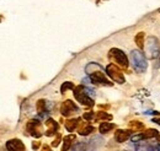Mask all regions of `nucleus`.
<instances>
[{
    "label": "nucleus",
    "mask_w": 160,
    "mask_h": 151,
    "mask_svg": "<svg viewBox=\"0 0 160 151\" xmlns=\"http://www.w3.org/2000/svg\"><path fill=\"white\" fill-rule=\"evenodd\" d=\"M131 63L137 73H144L147 70V57L140 52V49H134L131 52Z\"/></svg>",
    "instance_id": "obj_1"
},
{
    "label": "nucleus",
    "mask_w": 160,
    "mask_h": 151,
    "mask_svg": "<svg viewBox=\"0 0 160 151\" xmlns=\"http://www.w3.org/2000/svg\"><path fill=\"white\" fill-rule=\"evenodd\" d=\"M108 58H110V60H111L113 64H116L117 66H120L122 69H127L128 65H129V61H128L127 56L124 54L123 51H121L118 48H112V49H110V52H108Z\"/></svg>",
    "instance_id": "obj_2"
},
{
    "label": "nucleus",
    "mask_w": 160,
    "mask_h": 151,
    "mask_svg": "<svg viewBox=\"0 0 160 151\" xmlns=\"http://www.w3.org/2000/svg\"><path fill=\"white\" fill-rule=\"evenodd\" d=\"M73 94H74V97L77 98V101L80 102L82 106H86V107H91L94 106V100L90 95L86 92V87L84 85H78L75 86V89L73 90Z\"/></svg>",
    "instance_id": "obj_3"
},
{
    "label": "nucleus",
    "mask_w": 160,
    "mask_h": 151,
    "mask_svg": "<svg viewBox=\"0 0 160 151\" xmlns=\"http://www.w3.org/2000/svg\"><path fill=\"white\" fill-rule=\"evenodd\" d=\"M145 53H147V57L149 59H154L158 56H160V48H159V41L157 37H148L147 42H145Z\"/></svg>",
    "instance_id": "obj_4"
},
{
    "label": "nucleus",
    "mask_w": 160,
    "mask_h": 151,
    "mask_svg": "<svg viewBox=\"0 0 160 151\" xmlns=\"http://www.w3.org/2000/svg\"><path fill=\"white\" fill-rule=\"evenodd\" d=\"M105 71H106V74L110 76L115 82H117V84H124L126 80H124V76L122 74V70L120 69V66H117L116 64H113V63L107 64Z\"/></svg>",
    "instance_id": "obj_5"
},
{
    "label": "nucleus",
    "mask_w": 160,
    "mask_h": 151,
    "mask_svg": "<svg viewBox=\"0 0 160 151\" xmlns=\"http://www.w3.org/2000/svg\"><path fill=\"white\" fill-rule=\"evenodd\" d=\"M26 130L27 133L30 134V135H32L33 138H36V139H38L41 138L42 135H43V128H42V123H41L40 120H35V119H32V120H28L27 122V124H26Z\"/></svg>",
    "instance_id": "obj_6"
},
{
    "label": "nucleus",
    "mask_w": 160,
    "mask_h": 151,
    "mask_svg": "<svg viewBox=\"0 0 160 151\" xmlns=\"http://www.w3.org/2000/svg\"><path fill=\"white\" fill-rule=\"evenodd\" d=\"M78 111H79L78 106L70 100H65L60 106V113L63 117H70L74 113H77Z\"/></svg>",
    "instance_id": "obj_7"
},
{
    "label": "nucleus",
    "mask_w": 160,
    "mask_h": 151,
    "mask_svg": "<svg viewBox=\"0 0 160 151\" xmlns=\"http://www.w3.org/2000/svg\"><path fill=\"white\" fill-rule=\"evenodd\" d=\"M89 77L94 84H98V85H105V86H111L112 85V82H110V80L106 77L105 73L102 70H99V71H95V73L90 74Z\"/></svg>",
    "instance_id": "obj_8"
},
{
    "label": "nucleus",
    "mask_w": 160,
    "mask_h": 151,
    "mask_svg": "<svg viewBox=\"0 0 160 151\" xmlns=\"http://www.w3.org/2000/svg\"><path fill=\"white\" fill-rule=\"evenodd\" d=\"M5 148L8 151H26V148L20 139H10L6 141Z\"/></svg>",
    "instance_id": "obj_9"
},
{
    "label": "nucleus",
    "mask_w": 160,
    "mask_h": 151,
    "mask_svg": "<svg viewBox=\"0 0 160 151\" xmlns=\"http://www.w3.org/2000/svg\"><path fill=\"white\" fill-rule=\"evenodd\" d=\"M129 138H132V130L131 129H118L115 133V140L117 143H124Z\"/></svg>",
    "instance_id": "obj_10"
},
{
    "label": "nucleus",
    "mask_w": 160,
    "mask_h": 151,
    "mask_svg": "<svg viewBox=\"0 0 160 151\" xmlns=\"http://www.w3.org/2000/svg\"><path fill=\"white\" fill-rule=\"evenodd\" d=\"M57 132H58V123L52 118L47 119L46 120V135L53 136V135H56Z\"/></svg>",
    "instance_id": "obj_11"
},
{
    "label": "nucleus",
    "mask_w": 160,
    "mask_h": 151,
    "mask_svg": "<svg viewBox=\"0 0 160 151\" xmlns=\"http://www.w3.org/2000/svg\"><path fill=\"white\" fill-rule=\"evenodd\" d=\"M77 140V136L74 134H69L63 139V146H62V151H68L72 149L74 141Z\"/></svg>",
    "instance_id": "obj_12"
},
{
    "label": "nucleus",
    "mask_w": 160,
    "mask_h": 151,
    "mask_svg": "<svg viewBox=\"0 0 160 151\" xmlns=\"http://www.w3.org/2000/svg\"><path fill=\"white\" fill-rule=\"evenodd\" d=\"M80 124H81L79 127L80 135H82V136L85 135V136H86V135H90L92 132H95V128H94L92 125H90V124H88V123H84V122L80 123Z\"/></svg>",
    "instance_id": "obj_13"
},
{
    "label": "nucleus",
    "mask_w": 160,
    "mask_h": 151,
    "mask_svg": "<svg viewBox=\"0 0 160 151\" xmlns=\"http://www.w3.org/2000/svg\"><path fill=\"white\" fill-rule=\"evenodd\" d=\"M80 124V118H73V119H69V120H65L64 125H65V129L68 132H74L75 128Z\"/></svg>",
    "instance_id": "obj_14"
},
{
    "label": "nucleus",
    "mask_w": 160,
    "mask_h": 151,
    "mask_svg": "<svg viewBox=\"0 0 160 151\" xmlns=\"http://www.w3.org/2000/svg\"><path fill=\"white\" fill-rule=\"evenodd\" d=\"M96 122H108L112 119V115L108 114L107 112H103V111H99L95 114V118H94Z\"/></svg>",
    "instance_id": "obj_15"
},
{
    "label": "nucleus",
    "mask_w": 160,
    "mask_h": 151,
    "mask_svg": "<svg viewBox=\"0 0 160 151\" xmlns=\"http://www.w3.org/2000/svg\"><path fill=\"white\" fill-rule=\"evenodd\" d=\"M134 42H136V44L138 46L139 49H144V47H145V33L144 32H138L134 37Z\"/></svg>",
    "instance_id": "obj_16"
},
{
    "label": "nucleus",
    "mask_w": 160,
    "mask_h": 151,
    "mask_svg": "<svg viewBox=\"0 0 160 151\" xmlns=\"http://www.w3.org/2000/svg\"><path fill=\"white\" fill-rule=\"evenodd\" d=\"M128 127H129V129L132 132H140V130L144 129V124L142 122H139V120H131Z\"/></svg>",
    "instance_id": "obj_17"
},
{
    "label": "nucleus",
    "mask_w": 160,
    "mask_h": 151,
    "mask_svg": "<svg viewBox=\"0 0 160 151\" xmlns=\"http://www.w3.org/2000/svg\"><path fill=\"white\" fill-rule=\"evenodd\" d=\"M113 128H115V124H112V123H110V122H103V123L100 124L99 130H100L101 134H107L108 132H111Z\"/></svg>",
    "instance_id": "obj_18"
},
{
    "label": "nucleus",
    "mask_w": 160,
    "mask_h": 151,
    "mask_svg": "<svg viewBox=\"0 0 160 151\" xmlns=\"http://www.w3.org/2000/svg\"><path fill=\"white\" fill-rule=\"evenodd\" d=\"M142 134H143V138L144 139H154V138H158V135H159L158 130L157 129H153V128H149V129L144 130Z\"/></svg>",
    "instance_id": "obj_19"
},
{
    "label": "nucleus",
    "mask_w": 160,
    "mask_h": 151,
    "mask_svg": "<svg viewBox=\"0 0 160 151\" xmlns=\"http://www.w3.org/2000/svg\"><path fill=\"white\" fill-rule=\"evenodd\" d=\"M99 70H102V68H101L99 64H96V63H90L85 68V71L88 73V75H90V74H92L95 71H99Z\"/></svg>",
    "instance_id": "obj_20"
},
{
    "label": "nucleus",
    "mask_w": 160,
    "mask_h": 151,
    "mask_svg": "<svg viewBox=\"0 0 160 151\" xmlns=\"http://www.w3.org/2000/svg\"><path fill=\"white\" fill-rule=\"evenodd\" d=\"M36 110H37L38 114H43V112L46 111V100L41 98L36 102Z\"/></svg>",
    "instance_id": "obj_21"
},
{
    "label": "nucleus",
    "mask_w": 160,
    "mask_h": 151,
    "mask_svg": "<svg viewBox=\"0 0 160 151\" xmlns=\"http://www.w3.org/2000/svg\"><path fill=\"white\" fill-rule=\"evenodd\" d=\"M75 89V86H74V84L73 82H70V81H67V82H64L62 86H60V91L64 94V92H67L68 90H74Z\"/></svg>",
    "instance_id": "obj_22"
},
{
    "label": "nucleus",
    "mask_w": 160,
    "mask_h": 151,
    "mask_svg": "<svg viewBox=\"0 0 160 151\" xmlns=\"http://www.w3.org/2000/svg\"><path fill=\"white\" fill-rule=\"evenodd\" d=\"M94 118H95V113L94 112H85L84 113V119L86 122H91Z\"/></svg>",
    "instance_id": "obj_23"
},
{
    "label": "nucleus",
    "mask_w": 160,
    "mask_h": 151,
    "mask_svg": "<svg viewBox=\"0 0 160 151\" xmlns=\"http://www.w3.org/2000/svg\"><path fill=\"white\" fill-rule=\"evenodd\" d=\"M73 151H85V144L84 143H78L73 148Z\"/></svg>",
    "instance_id": "obj_24"
},
{
    "label": "nucleus",
    "mask_w": 160,
    "mask_h": 151,
    "mask_svg": "<svg viewBox=\"0 0 160 151\" xmlns=\"http://www.w3.org/2000/svg\"><path fill=\"white\" fill-rule=\"evenodd\" d=\"M144 138H143V134H137V135H133L132 138H131V140H132V143H138L140 140H143Z\"/></svg>",
    "instance_id": "obj_25"
},
{
    "label": "nucleus",
    "mask_w": 160,
    "mask_h": 151,
    "mask_svg": "<svg viewBox=\"0 0 160 151\" xmlns=\"http://www.w3.org/2000/svg\"><path fill=\"white\" fill-rule=\"evenodd\" d=\"M60 140H62V136H60V134H57V138H56V139L52 141V146H53V148H57V146L59 145Z\"/></svg>",
    "instance_id": "obj_26"
},
{
    "label": "nucleus",
    "mask_w": 160,
    "mask_h": 151,
    "mask_svg": "<svg viewBox=\"0 0 160 151\" xmlns=\"http://www.w3.org/2000/svg\"><path fill=\"white\" fill-rule=\"evenodd\" d=\"M40 146H41L40 141H32V149H33V150H38Z\"/></svg>",
    "instance_id": "obj_27"
},
{
    "label": "nucleus",
    "mask_w": 160,
    "mask_h": 151,
    "mask_svg": "<svg viewBox=\"0 0 160 151\" xmlns=\"http://www.w3.org/2000/svg\"><path fill=\"white\" fill-rule=\"evenodd\" d=\"M144 114H150V115H159L160 112H158V111H147V112H144Z\"/></svg>",
    "instance_id": "obj_28"
},
{
    "label": "nucleus",
    "mask_w": 160,
    "mask_h": 151,
    "mask_svg": "<svg viewBox=\"0 0 160 151\" xmlns=\"http://www.w3.org/2000/svg\"><path fill=\"white\" fill-rule=\"evenodd\" d=\"M137 151H154V150L152 148H144V146H142V148H138Z\"/></svg>",
    "instance_id": "obj_29"
},
{
    "label": "nucleus",
    "mask_w": 160,
    "mask_h": 151,
    "mask_svg": "<svg viewBox=\"0 0 160 151\" xmlns=\"http://www.w3.org/2000/svg\"><path fill=\"white\" fill-rule=\"evenodd\" d=\"M41 151H52V149H51L48 145H43V146H42V150Z\"/></svg>",
    "instance_id": "obj_30"
},
{
    "label": "nucleus",
    "mask_w": 160,
    "mask_h": 151,
    "mask_svg": "<svg viewBox=\"0 0 160 151\" xmlns=\"http://www.w3.org/2000/svg\"><path fill=\"white\" fill-rule=\"evenodd\" d=\"M153 122H154V123H157V124H159V125H160V118H154V119H153Z\"/></svg>",
    "instance_id": "obj_31"
},
{
    "label": "nucleus",
    "mask_w": 160,
    "mask_h": 151,
    "mask_svg": "<svg viewBox=\"0 0 160 151\" xmlns=\"http://www.w3.org/2000/svg\"><path fill=\"white\" fill-rule=\"evenodd\" d=\"M157 139H158V141H159V143H160V134H159V135H158V138H157Z\"/></svg>",
    "instance_id": "obj_32"
}]
</instances>
